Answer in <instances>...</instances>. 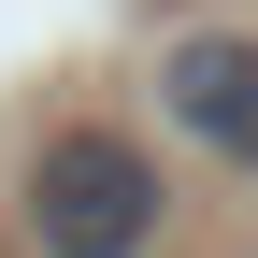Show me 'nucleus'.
I'll return each mask as SVG.
<instances>
[{"mask_svg": "<svg viewBox=\"0 0 258 258\" xmlns=\"http://www.w3.org/2000/svg\"><path fill=\"white\" fill-rule=\"evenodd\" d=\"M15 244L29 258H158V230H172V172H158L144 129L115 115H57L43 144L15 158Z\"/></svg>", "mask_w": 258, "mask_h": 258, "instance_id": "nucleus-1", "label": "nucleus"}, {"mask_svg": "<svg viewBox=\"0 0 258 258\" xmlns=\"http://www.w3.org/2000/svg\"><path fill=\"white\" fill-rule=\"evenodd\" d=\"M158 129L258 186V29H172L158 43Z\"/></svg>", "mask_w": 258, "mask_h": 258, "instance_id": "nucleus-2", "label": "nucleus"}]
</instances>
